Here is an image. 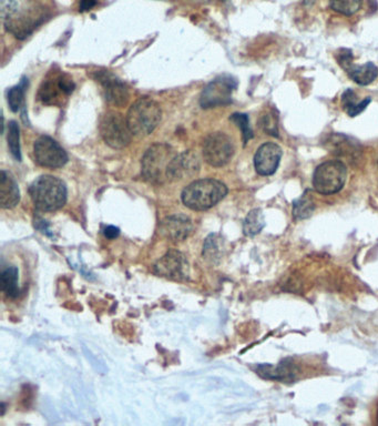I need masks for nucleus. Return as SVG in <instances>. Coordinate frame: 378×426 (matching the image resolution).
Masks as SVG:
<instances>
[{
  "label": "nucleus",
  "instance_id": "39448f33",
  "mask_svg": "<svg viewBox=\"0 0 378 426\" xmlns=\"http://www.w3.org/2000/svg\"><path fill=\"white\" fill-rule=\"evenodd\" d=\"M348 177V169L342 161L330 160L319 164L314 171L313 186L319 195H334L341 191Z\"/></svg>",
  "mask_w": 378,
  "mask_h": 426
},
{
  "label": "nucleus",
  "instance_id": "b1692460",
  "mask_svg": "<svg viewBox=\"0 0 378 426\" xmlns=\"http://www.w3.org/2000/svg\"><path fill=\"white\" fill-rule=\"evenodd\" d=\"M222 249H223V239L218 235H211L207 238L203 244V255L207 260L214 261L221 257Z\"/></svg>",
  "mask_w": 378,
  "mask_h": 426
},
{
  "label": "nucleus",
  "instance_id": "1a4fd4ad",
  "mask_svg": "<svg viewBox=\"0 0 378 426\" xmlns=\"http://www.w3.org/2000/svg\"><path fill=\"white\" fill-rule=\"evenodd\" d=\"M234 146L230 137L223 133H213L203 142V157L211 167L220 168L230 162Z\"/></svg>",
  "mask_w": 378,
  "mask_h": 426
},
{
  "label": "nucleus",
  "instance_id": "cd10ccee",
  "mask_svg": "<svg viewBox=\"0 0 378 426\" xmlns=\"http://www.w3.org/2000/svg\"><path fill=\"white\" fill-rule=\"evenodd\" d=\"M261 127L267 135L278 137V118L272 113H266L261 122Z\"/></svg>",
  "mask_w": 378,
  "mask_h": 426
},
{
  "label": "nucleus",
  "instance_id": "423d86ee",
  "mask_svg": "<svg viewBox=\"0 0 378 426\" xmlns=\"http://www.w3.org/2000/svg\"><path fill=\"white\" fill-rule=\"evenodd\" d=\"M76 85L73 78L65 72H51L44 79L38 99L47 106H62L75 90Z\"/></svg>",
  "mask_w": 378,
  "mask_h": 426
},
{
  "label": "nucleus",
  "instance_id": "f257e3e1",
  "mask_svg": "<svg viewBox=\"0 0 378 426\" xmlns=\"http://www.w3.org/2000/svg\"><path fill=\"white\" fill-rule=\"evenodd\" d=\"M227 195V188L216 179H201L189 184L182 191V202L189 209L205 211L219 204Z\"/></svg>",
  "mask_w": 378,
  "mask_h": 426
},
{
  "label": "nucleus",
  "instance_id": "ddd939ff",
  "mask_svg": "<svg viewBox=\"0 0 378 426\" xmlns=\"http://www.w3.org/2000/svg\"><path fill=\"white\" fill-rule=\"evenodd\" d=\"M95 79L100 84L106 101L115 107L122 108L129 100V91L126 84L108 70L97 71Z\"/></svg>",
  "mask_w": 378,
  "mask_h": 426
},
{
  "label": "nucleus",
  "instance_id": "20e7f679",
  "mask_svg": "<svg viewBox=\"0 0 378 426\" xmlns=\"http://www.w3.org/2000/svg\"><path fill=\"white\" fill-rule=\"evenodd\" d=\"M173 148L167 144H155L147 150L141 161L142 175L151 184L168 181V170L176 157Z\"/></svg>",
  "mask_w": 378,
  "mask_h": 426
},
{
  "label": "nucleus",
  "instance_id": "c85d7f7f",
  "mask_svg": "<svg viewBox=\"0 0 378 426\" xmlns=\"http://www.w3.org/2000/svg\"><path fill=\"white\" fill-rule=\"evenodd\" d=\"M19 9V3L17 0H0V12L3 21L12 17Z\"/></svg>",
  "mask_w": 378,
  "mask_h": 426
},
{
  "label": "nucleus",
  "instance_id": "9b49d317",
  "mask_svg": "<svg viewBox=\"0 0 378 426\" xmlns=\"http://www.w3.org/2000/svg\"><path fill=\"white\" fill-rule=\"evenodd\" d=\"M35 160L41 167L62 168L68 162V155L56 140L48 136L37 139L34 144Z\"/></svg>",
  "mask_w": 378,
  "mask_h": 426
},
{
  "label": "nucleus",
  "instance_id": "6e6552de",
  "mask_svg": "<svg viewBox=\"0 0 378 426\" xmlns=\"http://www.w3.org/2000/svg\"><path fill=\"white\" fill-rule=\"evenodd\" d=\"M46 14L42 9L30 7L18 9L16 14L3 21L5 28L14 35L17 39L23 40L29 37L45 20Z\"/></svg>",
  "mask_w": 378,
  "mask_h": 426
},
{
  "label": "nucleus",
  "instance_id": "4be33fe9",
  "mask_svg": "<svg viewBox=\"0 0 378 426\" xmlns=\"http://www.w3.org/2000/svg\"><path fill=\"white\" fill-rule=\"evenodd\" d=\"M1 290L7 297L16 298L19 294L18 287V269L9 267L1 273Z\"/></svg>",
  "mask_w": 378,
  "mask_h": 426
},
{
  "label": "nucleus",
  "instance_id": "a878e982",
  "mask_svg": "<svg viewBox=\"0 0 378 426\" xmlns=\"http://www.w3.org/2000/svg\"><path fill=\"white\" fill-rule=\"evenodd\" d=\"M25 82H20L19 85L15 86L8 91V105L14 113H17L23 105L25 98Z\"/></svg>",
  "mask_w": 378,
  "mask_h": 426
},
{
  "label": "nucleus",
  "instance_id": "9d476101",
  "mask_svg": "<svg viewBox=\"0 0 378 426\" xmlns=\"http://www.w3.org/2000/svg\"><path fill=\"white\" fill-rule=\"evenodd\" d=\"M236 88V81L231 77L216 78L202 91L200 105L203 109L230 105L232 102V93Z\"/></svg>",
  "mask_w": 378,
  "mask_h": 426
},
{
  "label": "nucleus",
  "instance_id": "5701e85b",
  "mask_svg": "<svg viewBox=\"0 0 378 426\" xmlns=\"http://www.w3.org/2000/svg\"><path fill=\"white\" fill-rule=\"evenodd\" d=\"M9 150L12 157L17 161H21V150H20V129L19 124L16 122L8 124V135H7Z\"/></svg>",
  "mask_w": 378,
  "mask_h": 426
},
{
  "label": "nucleus",
  "instance_id": "412c9836",
  "mask_svg": "<svg viewBox=\"0 0 378 426\" xmlns=\"http://www.w3.org/2000/svg\"><path fill=\"white\" fill-rule=\"evenodd\" d=\"M265 226L263 211L261 209H254L249 212L243 224L244 235L247 237H254L258 235Z\"/></svg>",
  "mask_w": 378,
  "mask_h": 426
},
{
  "label": "nucleus",
  "instance_id": "f3484780",
  "mask_svg": "<svg viewBox=\"0 0 378 426\" xmlns=\"http://www.w3.org/2000/svg\"><path fill=\"white\" fill-rule=\"evenodd\" d=\"M20 192L17 182L6 170H1L0 204L3 209H12L19 204Z\"/></svg>",
  "mask_w": 378,
  "mask_h": 426
},
{
  "label": "nucleus",
  "instance_id": "a211bd4d",
  "mask_svg": "<svg viewBox=\"0 0 378 426\" xmlns=\"http://www.w3.org/2000/svg\"><path fill=\"white\" fill-rule=\"evenodd\" d=\"M352 62L345 67L344 70L356 84L361 86L370 85L377 78L378 68L372 62H367L361 66H354Z\"/></svg>",
  "mask_w": 378,
  "mask_h": 426
},
{
  "label": "nucleus",
  "instance_id": "2eb2a0df",
  "mask_svg": "<svg viewBox=\"0 0 378 426\" xmlns=\"http://www.w3.org/2000/svg\"><path fill=\"white\" fill-rule=\"evenodd\" d=\"M200 171V160L192 151L176 155L168 170V181L183 180L193 177Z\"/></svg>",
  "mask_w": 378,
  "mask_h": 426
},
{
  "label": "nucleus",
  "instance_id": "f03ea898",
  "mask_svg": "<svg viewBox=\"0 0 378 426\" xmlns=\"http://www.w3.org/2000/svg\"><path fill=\"white\" fill-rule=\"evenodd\" d=\"M29 195L37 209L56 211L67 202V188L64 181L53 175H40L31 184Z\"/></svg>",
  "mask_w": 378,
  "mask_h": 426
},
{
  "label": "nucleus",
  "instance_id": "7c9ffc66",
  "mask_svg": "<svg viewBox=\"0 0 378 426\" xmlns=\"http://www.w3.org/2000/svg\"><path fill=\"white\" fill-rule=\"evenodd\" d=\"M104 233L108 239H115V238L119 237V235H120V230H119V228H115V226H108L104 229Z\"/></svg>",
  "mask_w": 378,
  "mask_h": 426
},
{
  "label": "nucleus",
  "instance_id": "393cba45",
  "mask_svg": "<svg viewBox=\"0 0 378 426\" xmlns=\"http://www.w3.org/2000/svg\"><path fill=\"white\" fill-rule=\"evenodd\" d=\"M363 0H330L331 8L339 14L350 16L359 12Z\"/></svg>",
  "mask_w": 378,
  "mask_h": 426
},
{
  "label": "nucleus",
  "instance_id": "aec40b11",
  "mask_svg": "<svg viewBox=\"0 0 378 426\" xmlns=\"http://www.w3.org/2000/svg\"><path fill=\"white\" fill-rule=\"evenodd\" d=\"M315 211V202L312 197L311 191L306 190L304 195L296 199L293 204V217L295 220H305L313 215Z\"/></svg>",
  "mask_w": 378,
  "mask_h": 426
},
{
  "label": "nucleus",
  "instance_id": "6ab92c4d",
  "mask_svg": "<svg viewBox=\"0 0 378 426\" xmlns=\"http://www.w3.org/2000/svg\"><path fill=\"white\" fill-rule=\"evenodd\" d=\"M370 104V98H365L359 101L356 93L352 89H348L342 95L343 109L350 117H356L363 113Z\"/></svg>",
  "mask_w": 378,
  "mask_h": 426
},
{
  "label": "nucleus",
  "instance_id": "7ed1b4c3",
  "mask_svg": "<svg viewBox=\"0 0 378 426\" xmlns=\"http://www.w3.org/2000/svg\"><path fill=\"white\" fill-rule=\"evenodd\" d=\"M162 118L161 107L151 98H140L130 107L126 122L130 131L135 137H147L153 133Z\"/></svg>",
  "mask_w": 378,
  "mask_h": 426
},
{
  "label": "nucleus",
  "instance_id": "c756f323",
  "mask_svg": "<svg viewBox=\"0 0 378 426\" xmlns=\"http://www.w3.org/2000/svg\"><path fill=\"white\" fill-rule=\"evenodd\" d=\"M97 5V0H80V12H89Z\"/></svg>",
  "mask_w": 378,
  "mask_h": 426
},
{
  "label": "nucleus",
  "instance_id": "dca6fc26",
  "mask_svg": "<svg viewBox=\"0 0 378 426\" xmlns=\"http://www.w3.org/2000/svg\"><path fill=\"white\" fill-rule=\"evenodd\" d=\"M193 230V223L190 217L187 215H171L164 219L160 224V232L163 237L171 241H182Z\"/></svg>",
  "mask_w": 378,
  "mask_h": 426
},
{
  "label": "nucleus",
  "instance_id": "4468645a",
  "mask_svg": "<svg viewBox=\"0 0 378 426\" xmlns=\"http://www.w3.org/2000/svg\"><path fill=\"white\" fill-rule=\"evenodd\" d=\"M282 158V149L274 142H266L255 153L254 167L260 175H272L278 170Z\"/></svg>",
  "mask_w": 378,
  "mask_h": 426
},
{
  "label": "nucleus",
  "instance_id": "f8f14e48",
  "mask_svg": "<svg viewBox=\"0 0 378 426\" xmlns=\"http://www.w3.org/2000/svg\"><path fill=\"white\" fill-rule=\"evenodd\" d=\"M154 272L161 277L183 281L189 278L188 260L181 252L170 250L158 261Z\"/></svg>",
  "mask_w": 378,
  "mask_h": 426
},
{
  "label": "nucleus",
  "instance_id": "bb28decb",
  "mask_svg": "<svg viewBox=\"0 0 378 426\" xmlns=\"http://www.w3.org/2000/svg\"><path fill=\"white\" fill-rule=\"evenodd\" d=\"M230 120L241 129L242 138H243V144L245 146L249 140L254 137L252 129L249 127V118L244 113H233L232 116L230 117Z\"/></svg>",
  "mask_w": 378,
  "mask_h": 426
},
{
  "label": "nucleus",
  "instance_id": "0eeeda50",
  "mask_svg": "<svg viewBox=\"0 0 378 426\" xmlns=\"http://www.w3.org/2000/svg\"><path fill=\"white\" fill-rule=\"evenodd\" d=\"M101 137L113 149H124L131 142L132 135L129 126L121 113L108 111L101 117L99 124Z\"/></svg>",
  "mask_w": 378,
  "mask_h": 426
}]
</instances>
